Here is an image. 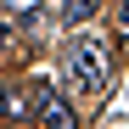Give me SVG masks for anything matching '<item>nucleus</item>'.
I'll use <instances>...</instances> for the list:
<instances>
[{"instance_id": "obj_5", "label": "nucleus", "mask_w": 129, "mask_h": 129, "mask_svg": "<svg viewBox=\"0 0 129 129\" xmlns=\"http://www.w3.org/2000/svg\"><path fill=\"white\" fill-rule=\"evenodd\" d=\"M11 6H28V11H34V0H11Z\"/></svg>"}, {"instance_id": "obj_7", "label": "nucleus", "mask_w": 129, "mask_h": 129, "mask_svg": "<svg viewBox=\"0 0 129 129\" xmlns=\"http://www.w3.org/2000/svg\"><path fill=\"white\" fill-rule=\"evenodd\" d=\"M0 129H6V123H0Z\"/></svg>"}, {"instance_id": "obj_1", "label": "nucleus", "mask_w": 129, "mask_h": 129, "mask_svg": "<svg viewBox=\"0 0 129 129\" xmlns=\"http://www.w3.org/2000/svg\"><path fill=\"white\" fill-rule=\"evenodd\" d=\"M107 73H112V51H107L101 34H79L68 45V79L79 84L84 95H101L107 90Z\"/></svg>"}, {"instance_id": "obj_3", "label": "nucleus", "mask_w": 129, "mask_h": 129, "mask_svg": "<svg viewBox=\"0 0 129 129\" xmlns=\"http://www.w3.org/2000/svg\"><path fill=\"white\" fill-rule=\"evenodd\" d=\"M0 112H6L11 123H23V118H28V95L11 90V84H0Z\"/></svg>"}, {"instance_id": "obj_2", "label": "nucleus", "mask_w": 129, "mask_h": 129, "mask_svg": "<svg viewBox=\"0 0 129 129\" xmlns=\"http://www.w3.org/2000/svg\"><path fill=\"white\" fill-rule=\"evenodd\" d=\"M28 112L45 123V129H79V123H73V107H68V95H62L51 79H39L34 90H28Z\"/></svg>"}, {"instance_id": "obj_4", "label": "nucleus", "mask_w": 129, "mask_h": 129, "mask_svg": "<svg viewBox=\"0 0 129 129\" xmlns=\"http://www.w3.org/2000/svg\"><path fill=\"white\" fill-rule=\"evenodd\" d=\"M95 6H101V0H68V6H62V17H68V23H84Z\"/></svg>"}, {"instance_id": "obj_6", "label": "nucleus", "mask_w": 129, "mask_h": 129, "mask_svg": "<svg viewBox=\"0 0 129 129\" xmlns=\"http://www.w3.org/2000/svg\"><path fill=\"white\" fill-rule=\"evenodd\" d=\"M0 45H6V23H0Z\"/></svg>"}]
</instances>
